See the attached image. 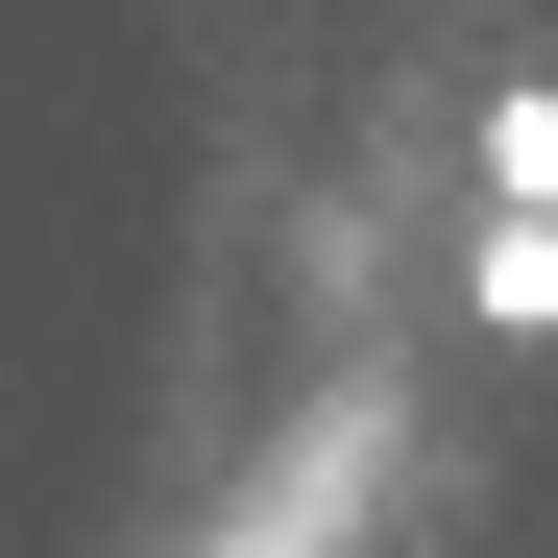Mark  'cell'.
I'll list each match as a JSON object with an SVG mask.
<instances>
[{"label":"cell","instance_id":"1","mask_svg":"<svg viewBox=\"0 0 558 558\" xmlns=\"http://www.w3.org/2000/svg\"><path fill=\"white\" fill-rule=\"evenodd\" d=\"M461 292H486L510 340H558V219H486V267H461Z\"/></svg>","mask_w":558,"mask_h":558},{"label":"cell","instance_id":"2","mask_svg":"<svg viewBox=\"0 0 558 558\" xmlns=\"http://www.w3.org/2000/svg\"><path fill=\"white\" fill-rule=\"evenodd\" d=\"M486 219H558V98H486Z\"/></svg>","mask_w":558,"mask_h":558}]
</instances>
